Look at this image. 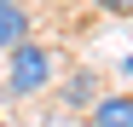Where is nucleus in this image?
Segmentation results:
<instances>
[{
	"label": "nucleus",
	"mask_w": 133,
	"mask_h": 127,
	"mask_svg": "<svg viewBox=\"0 0 133 127\" xmlns=\"http://www.w3.org/2000/svg\"><path fill=\"white\" fill-rule=\"evenodd\" d=\"M12 64H6V87L17 93V98H35L41 87H52V46H41V40H17V46L6 52Z\"/></svg>",
	"instance_id": "obj_1"
},
{
	"label": "nucleus",
	"mask_w": 133,
	"mask_h": 127,
	"mask_svg": "<svg viewBox=\"0 0 133 127\" xmlns=\"http://www.w3.org/2000/svg\"><path fill=\"white\" fill-rule=\"evenodd\" d=\"M29 29H35V17H29L23 0H0V52H12L17 40H29Z\"/></svg>",
	"instance_id": "obj_2"
},
{
	"label": "nucleus",
	"mask_w": 133,
	"mask_h": 127,
	"mask_svg": "<svg viewBox=\"0 0 133 127\" xmlns=\"http://www.w3.org/2000/svg\"><path fill=\"white\" fill-rule=\"evenodd\" d=\"M87 127H133V93H110L87 110Z\"/></svg>",
	"instance_id": "obj_3"
},
{
	"label": "nucleus",
	"mask_w": 133,
	"mask_h": 127,
	"mask_svg": "<svg viewBox=\"0 0 133 127\" xmlns=\"http://www.w3.org/2000/svg\"><path fill=\"white\" fill-rule=\"evenodd\" d=\"M98 12H110V17H133V0H93Z\"/></svg>",
	"instance_id": "obj_4"
},
{
	"label": "nucleus",
	"mask_w": 133,
	"mask_h": 127,
	"mask_svg": "<svg viewBox=\"0 0 133 127\" xmlns=\"http://www.w3.org/2000/svg\"><path fill=\"white\" fill-rule=\"evenodd\" d=\"M122 69H127V75H133V58H127V64H122Z\"/></svg>",
	"instance_id": "obj_5"
}]
</instances>
